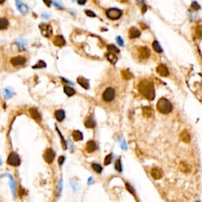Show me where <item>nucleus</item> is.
<instances>
[{"instance_id":"16","label":"nucleus","mask_w":202,"mask_h":202,"mask_svg":"<svg viewBox=\"0 0 202 202\" xmlns=\"http://www.w3.org/2000/svg\"><path fill=\"white\" fill-rule=\"evenodd\" d=\"M96 148H97L96 144L93 140H89L87 142L85 148H86V151L88 153H93L94 151L96 149Z\"/></svg>"},{"instance_id":"6","label":"nucleus","mask_w":202,"mask_h":202,"mask_svg":"<svg viewBox=\"0 0 202 202\" xmlns=\"http://www.w3.org/2000/svg\"><path fill=\"white\" fill-rule=\"evenodd\" d=\"M39 29L41 31V33L44 37H50L52 35V27L47 24H40L39 25Z\"/></svg>"},{"instance_id":"19","label":"nucleus","mask_w":202,"mask_h":202,"mask_svg":"<svg viewBox=\"0 0 202 202\" xmlns=\"http://www.w3.org/2000/svg\"><path fill=\"white\" fill-rule=\"evenodd\" d=\"M77 83H78L81 86H82L85 89H89V84L88 80H86L84 77H78L77 78Z\"/></svg>"},{"instance_id":"44","label":"nucleus","mask_w":202,"mask_h":202,"mask_svg":"<svg viewBox=\"0 0 202 202\" xmlns=\"http://www.w3.org/2000/svg\"><path fill=\"white\" fill-rule=\"evenodd\" d=\"M146 10H147V7H146L145 5H144L143 7H142V14H145V12L146 11Z\"/></svg>"},{"instance_id":"27","label":"nucleus","mask_w":202,"mask_h":202,"mask_svg":"<svg viewBox=\"0 0 202 202\" xmlns=\"http://www.w3.org/2000/svg\"><path fill=\"white\" fill-rule=\"evenodd\" d=\"M9 25V21L6 18H0V30L6 29Z\"/></svg>"},{"instance_id":"35","label":"nucleus","mask_w":202,"mask_h":202,"mask_svg":"<svg viewBox=\"0 0 202 202\" xmlns=\"http://www.w3.org/2000/svg\"><path fill=\"white\" fill-rule=\"evenodd\" d=\"M126 188L127 189L129 192L131 194H133V196H135V192H134V190L133 189V187L131 186L129 183H126Z\"/></svg>"},{"instance_id":"42","label":"nucleus","mask_w":202,"mask_h":202,"mask_svg":"<svg viewBox=\"0 0 202 202\" xmlns=\"http://www.w3.org/2000/svg\"><path fill=\"white\" fill-rule=\"evenodd\" d=\"M65 160V157L63 156V155H61L60 157L59 158V160H58V162H59V164L60 166L62 165V163H63V162H64Z\"/></svg>"},{"instance_id":"9","label":"nucleus","mask_w":202,"mask_h":202,"mask_svg":"<svg viewBox=\"0 0 202 202\" xmlns=\"http://www.w3.org/2000/svg\"><path fill=\"white\" fill-rule=\"evenodd\" d=\"M26 62V59L25 58L22 56H17L14 57L10 60V62L13 66L14 67H17V66H21V65H24Z\"/></svg>"},{"instance_id":"32","label":"nucleus","mask_w":202,"mask_h":202,"mask_svg":"<svg viewBox=\"0 0 202 202\" xmlns=\"http://www.w3.org/2000/svg\"><path fill=\"white\" fill-rule=\"evenodd\" d=\"M107 50H108L111 53H113V54H115V53H118V52H119V50H118L115 46H114L113 44L108 45V46H107Z\"/></svg>"},{"instance_id":"1","label":"nucleus","mask_w":202,"mask_h":202,"mask_svg":"<svg viewBox=\"0 0 202 202\" xmlns=\"http://www.w3.org/2000/svg\"><path fill=\"white\" fill-rule=\"evenodd\" d=\"M138 90L142 96L148 100H153L155 98V89L152 82L143 80L138 85Z\"/></svg>"},{"instance_id":"34","label":"nucleus","mask_w":202,"mask_h":202,"mask_svg":"<svg viewBox=\"0 0 202 202\" xmlns=\"http://www.w3.org/2000/svg\"><path fill=\"white\" fill-rule=\"evenodd\" d=\"M111 160H112V155L111 154H109L105 157V160H104V164L105 165H109L111 162Z\"/></svg>"},{"instance_id":"11","label":"nucleus","mask_w":202,"mask_h":202,"mask_svg":"<svg viewBox=\"0 0 202 202\" xmlns=\"http://www.w3.org/2000/svg\"><path fill=\"white\" fill-rule=\"evenodd\" d=\"M151 175L152 177L155 180L160 179L161 178L163 177V172L162 170H160V168H153L152 170H151Z\"/></svg>"},{"instance_id":"23","label":"nucleus","mask_w":202,"mask_h":202,"mask_svg":"<svg viewBox=\"0 0 202 202\" xmlns=\"http://www.w3.org/2000/svg\"><path fill=\"white\" fill-rule=\"evenodd\" d=\"M3 97L6 99H10L13 96H14V92L11 90L10 89H8V88H6V89H5L4 90H3Z\"/></svg>"},{"instance_id":"28","label":"nucleus","mask_w":202,"mask_h":202,"mask_svg":"<svg viewBox=\"0 0 202 202\" xmlns=\"http://www.w3.org/2000/svg\"><path fill=\"white\" fill-rule=\"evenodd\" d=\"M64 92L67 94L68 96H74L75 94V90L73 88L69 86H65L64 87Z\"/></svg>"},{"instance_id":"12","label":"nucleus","mask_w":202,"mask_h":202,"mask_svg":"<svg viewBox=\"0 0 202 202\" xmlns=\"http://www.w3.org/2000/svg\"><path fill=\"white\" fill-rule=\"evenodd\" d=\"M53 43L55 46H58V47H62L66 44V41L62 36H56L54 38Z\"/></svg>"},{"instance_id":"20","label":"nucleus","mask_w":202,"mask_h":202,"mask_svg":"<svg viewBox=\"0 0 202 202\" xmlns=\"http://www.w3.org/2000/svg\"><path fill=\"white\" fill-rule=\"evenodd\" d=\"M180 138H181L183 142H185V143H189L190 141V133H188L187 130L183 131L182 133H181V135H180Z\"/></svg>"},{"instance_id":"7","label":"nucleus","mask_w":202,"mask_h":202,"mask_svg":"<svg viewBox=\"0 0 202 202\" xmlns=\"http://www.w3.org/2000/svg\"><path fill=\"white\" fill-rule=\"evenodd\" d=\"M55 157V153L52 148H47L46 149L44 154V158L45 161L47 163H52Z\"/></svg>"},{"instance_id":"8","label":"nucleus","mask_w":202,"mask_h":202,"mask_svg":"<svg viewBox=\"0 0 202 202\" xmlns=\"http://www.w3.org/2000/svg\"><path fill=\"white\" fill-rule=\"evenodd\" d=\"M138 54H139V57H140V59H146L150 56L151 52L148 47H140V48L138 49Z\"/></svg>"},{"instance_id":"45","label":"nucleus","mask_w":202,"mask_h":202,"mask_svg":"<svg viewBox=\"0 0 202 202\" xmlns=\"http://www.w3.org/2000/svg\"><path fill=\"white\" fill-rule=\"evenodd\" d=\"M78 3L79 4H85V1H78Z\"/></svg>"},{"instance_id":"13","label":"nucleus","mask_w":202,"mask_h":202,"mask_svg":"<svg viewBox=\"0 0 202 202\" xmlns=\"http://www.w3.org/2000/svg\"><path fill=\"white\" fill-rule=\"evenodd\" d=\"M29 114L31 117H32L34 120H36L37 122H39L41 121V116L39 115V111H37L36 108H31L29 109Z\"/></svg>"},{"instance_id":"5","label":"nucleus","mask_w":202,"mask_h":202,"mask_svg":"<svg viewBox=\"0 0 202 202\" xmlns=\"http://www.w3.org/2000/svg\"><path fill=\"white\" fill-rule=\"evenodd\" d=\"M115 90L112 88H108L103 93V100L105 102H111L115 98Z\"/></svg>"},{"instance_id":"39","label":"nucleus","mask_w":202,"mask_h":202,"mask_svg":"<svg viewBox=\"0 0 202 202\" xmlns=\"http://www.w3.org/2000/svg\"><path fill=\"white\" fill-rule=\"evenodd\" d=\"M116 41H117V43H118L119 45H121V46H123L124 45L123 39H122V37H116Z\"/></svg>"},{"instance_id":"25","label":"nucleus","mask_w":202,"mask_h":202,"mask_svg":"<svg viewBox=\"0 0 202 202\" xmlns=\"http://www.w3.org/2000/svg\"><path fill=\"white\" fill-rule=\"evenodd\" d=\"M122 76L125 80H130L133 77V74H131L129 69H124L122 71Z\"/></svg>"},{"instance_id":"37","label":"nucleus","mask_w":202,"mask_h":202,"mask_svg":"<svg viewBox=\"0 0 202 202\" xmlns=\"http://www.w3.org/2000/svg\"><path fill=\"white\" fill-rule=\"evenodd\" d=\"M196 35H197V37H198L199 39H201V37L202 35V29L201 26L197 28V29H196Z\"/></svg>"},{"instance_id":"30","label":"nucleus","mask_w":202,"mask_h":202,"mask_svg":"<svg viewBox=\"0 0 202 202\" xmlns=\"http://www.w3.org/2000/svg\"><path fill=\"white\" fill-rule=\"evenodd\" d=\"M153 49L155 50L156 52H158V53H161V52H163L162 47H161V46L160 45L159 42L156 41V40H155V41L153 43Z\"/></svg>"},{"instance_id":"24","label":"nucleus","mask_w":202,"mask_h":202,"mask_svg":"<svg viewBox=\"0 0 202 202\" xmlns=\"http://www.w3.org/2000/svg\"><path fill=\"white\" fill-rule=\"evenodd\" d=\"M72 136H73V138H74V140H81L83 139V135H82V133L80 132L79 130H74L73 131V133H72Z\"/></svg>"},{"instance_id":"3","label":"nucleus","mask_w":202,"mask_h":202,"mask_svg":"<svg viewBox=\"0 0 202 202\" xmlns=\"http://www.w3.org/2000/svg\"><path fill=\"white\" fill-rule=\"evenodd\" d=\"M122 14V10H118V9H116V8H111V9H109L106 13L107 17H108L109 19L111 20H118L119 19Z\"/></svg>"},{"instance_id":"10","label":"nucleus","mask_w":202,"mask_h":202,"mask_svg":"<svg viewBox=\"0 0 202 202\" xmlns=\"http://www.w3.org/2000/svg\"><path fill=\"white\" fill-rule=\"evenodd\" d=\"M156 72L160 74L161 77H167L169 74V71H168V67H166L165 65L160 64L156 68Z\"/></svg>"},{"instance_id":"21","label":"nucleus","mask_w":202,"mask_h":202,"mask_svg":"<svg viewBox=\"0 0 202 202\" xmlns=\"http://www.w3.org/2000/svg\"><path fill=\"white\" fill-rule=\"evenodd\" d=\"M55 118L59 122H62L65 118V111L63 110H58L54 113Z\"/></svg>"},{"instance_id":"29","label":"nucleus","mask_w":202,"mask_h":202,"mask_svg":"<svg viewBox=\"0 0 202 202\" xmlns=\"http://www.w3.org/2000/svg\"><path fill=\"white\" fill-rule=\"evenodd\" d=\"M17 46H18V47H19V49L21 52L23 51V50H25V48L26 47V41H25V39H18V40L17 41Z\"/></svg>"},{"instance_id":"41","label":"nucleus","mask_w":202,"mask_h":202,"mask_svg":"<svg viewBox=\"0 0 202 202\" xmlns=\"http://www.w3.org/2000/svg\"><path fill=\"white\" fill-rule=\"evenodd\" d=\"M191 6H192V8L193 10H199L200 9V6L198 5L197 3H196V2H193Z\"/></svg>"},{"instance_id":"31","label":"nucleus","mask_w":202,"mask_h":202,"mask_svg":"<svg viewBox=\"0 0 202 202\" xmlns=\"http://www.w3.org/2000/svg\"><path fill=\"white\" fill-rule=\"evenodd\" d=\"M44 67H46V63H45L44 61H39V62H37V65H35V66H33L32 67V68L33 69H40V68H44Z\"/></svg>"},{"instance_id":"46","label":"nucleus","mask_w":202,"mask_h":202,"mask_svg":"<svg viewBox=\"0 0 202 202\" xmlns=\"http://www.w3.org/2000/svg\"><path fill=\"white\" fill-rule=\"evenodd\" d=\"M2 164V159H1V157H0V165Z\"/></svg>"},{"instance_id":"14","label":"nucleus","mask_w":202,"mask_h":202,"mask_svg":"<svg viewBox=\"0 0 202 202\" xmlns=\"http://www.w3.org/2000/svg\"><path fill=\"white\" fill-rule=\"evenodd\" d=\"M140 32L135 27H132L129 30V37L130 39H135L140 37Z\"/></svg>"},{"instance_id":"22","label":"nucleus","mask_w":202,"mask_h":202,"mask_svg":"<svg viewBox=\"0 0 202 202\" xmlns=\"http://www.w3.org/2000/svg\"><path fill=\"white\" fill-rule=\"evenodd\" d=\"M107 59L108 60L109 62H111L112 64H115L117 61H118V58L116 56L115 54H113V53H111L109 52L108 54H107Z\"/></svg>"},{"instance_id":"26","label":"nucleus","mask_w":202,"mask_h":202,"mask_svg":"<svg viewBox=\"0 0 202 202\" xmlns=\"http://www.w3.org/2000/svg\"><path fill=\"white\" fill-rule=\"evenodd\" d=\"M7 175L8 177H9V178H10V188H11V190H12L13 194L15 195V193H16V185H15L14 180V178H13L12 175Z\"/></svg>"},{"instance_id":"38","label":"nucleus","mask_w":202,"mask_h":202,"mask_svg":"<svg viewBox=\"0 0 202 202\" xmlns=\"http://www.w3.org/2000/svg\"><path fill=\"white\" fill-rule=\"evenodd\" d=\"M56 130H57V131L59 132V136L61 137V138H62V148H64V149H66L67 148V144H66V141H65V140H64V138H62V134H61V133H60V131L59 130V129L58 128H56Z\"/></svg>"},{"instance_id":"47","label":"nucleus","mask_w":202,"mask_h":202,"mask_svg":"<svg viewBox=\"0 0 202 202\" xmlns=\"http://www.w3.org/2000/svg\"><path fill=\"white\" fill-rule=\"evenodd\" d=\"M197 202H200V201H197Z\"/></svg>"},{"instance_id":"15","label":"nucleus","mask_w":202,"mask_h":202,"mask_svg":"<svg viewBox=\"0 0 202 202\" xmlns=\"http://www.w3.org/2000/svg\"><path fill=\"white\" fill-rule=\"evenodd\" d=\"M16 5H17V10H19L20 12L22 13V14H26L29 11V8L25 3H23L22 2H20V1H16Z\"/></svg>"},{"instance_id":"33","label":"nucleus","mask_w":202,"mask_h":202,"mask_svg":"<svg viewBox=\"0 0 202 202\" xmlns=\"http://www.w3.org/2000/svg\"><path fill=\"white\" fill-rule=\"evenodd\" d=\"M92 169L97 173H101V171L103 170L102 167L100 164H98V163H92Z\"/></svg>"},{"instance_id":"40","label":"nucleus","mask_w":202,"mask_h":202,"mask_svg":"<svg viewBox=\"0 0 202 202\" xmlns=\"http://www.w3.org/2000/svg\"><path fill=\"white\" fill-rule=\"evenodd\" d=\"M85 14H86L87 16H89V17H96L95 13L92 12V10H85Z\"/></svg>"},{"instance_id":"2","label":"nucleus","mask_w":202,"mask_h":202,"mask_svg":"<svg viewBox=\"0 0 202 202\" xmlns=\"http://www.w3.org/2000/svg\"><path fill=\"white\" fill-rule=\"evenodd\" d=\"M156 108L160 113L162 114H168L172 111V104L168 100L165 98H161L159 100L157 104H156Z\"/></svg>"},{"instance_id":"18","label":"nucleus","mask_w":202,"mask_h":202,"mask_svg":"<svg viewBox=\"0 0 202 202\" xmlns=\"http://www.w3.org/2000/svg\"><path fill=\"white\" fill-rule=\"evenodd\" d=\"M142 113L145 118H150L153 115L154 112H153V108H151L150 107H144L142 108Z\"/></svg>"},{"instance_id":"17","label":"nucleus","mask_w":202,"mask_h":202,"mask_svg":"<svg viewBox=\"0 0 202 202\" xmlns=\"http://www.w3.org/2000/svg\"><path fill=\"white\" fill-rule=\"evenodd\" d=\"M85 126L86 128H90L92 129L96 126V122L94 120V118L90 116V117H88L86 118V120L85 122Z\"/></svg>"},{"instance_id":"4","label":"nucleus","mask_w":202,"mask_h":202,"mask_svg":"<svg viewBox=\"0 0 202 202\" xmlns=\"http://www.w3.org/2000/svg\"><path fill=\"white\" fill-rule=\"evenodd\" d=\"M7 163L9 165L11 166H18L21 163V160H20L19 155H17L16 153H11L8 156Z\"/></svg>"},{"instance_id":"43","label":"nucleus","mask_w":202,"mask_h":202,"mask_svg":"<svg viewBox=\"0 0 202 202\" xmlns=\"http://www.w3.org/2000/svg\"><path fill=\"white\" fill-rule=\"evenodd\" d=\"M122 148H123V149H126V142L125 141H123L122 143Z\"/></svg>"},{"instance_id":"36","label":"nucleus","mask_w":202,"mask_h":202,"mask_svg":"<svg viewBox=\"0 0 202 202\" xmlns=\"http://www.w3.org/2000/svg\"><path fill=\"white\" fill-rule=\"evenodd\" d=\"M115 167V169L118 170V171H122V165H121V160H118L117 161H116Z\"/></svg>"}]
</instances>
